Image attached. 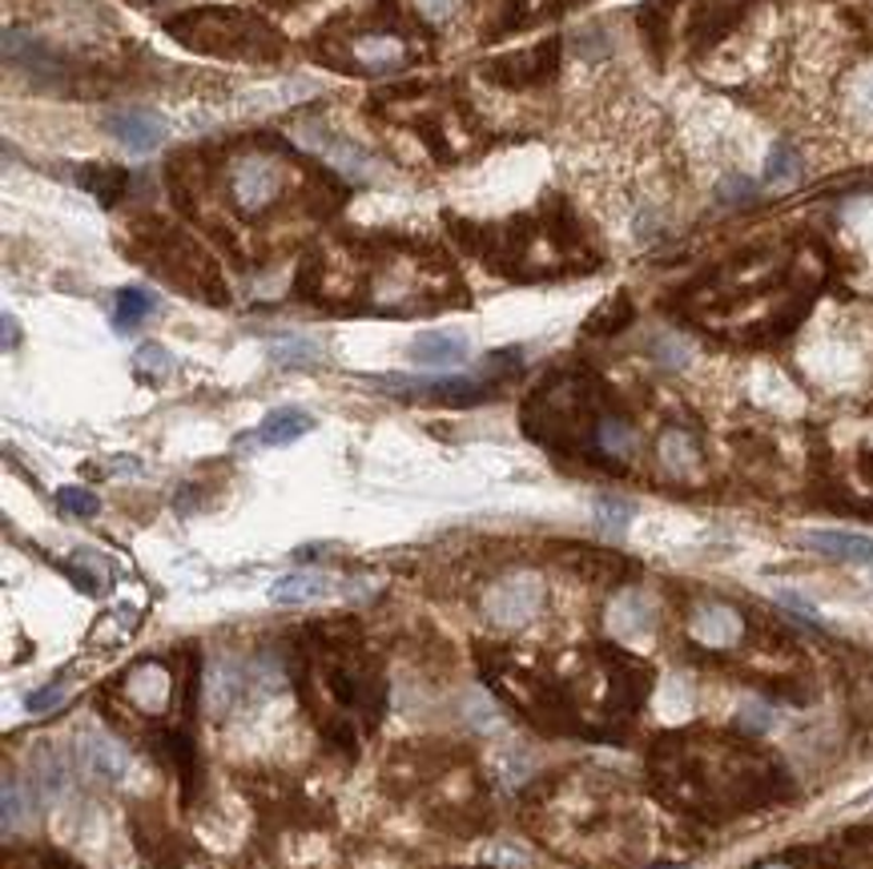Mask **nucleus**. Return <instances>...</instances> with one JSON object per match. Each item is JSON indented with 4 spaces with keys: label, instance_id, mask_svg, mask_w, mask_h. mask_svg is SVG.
<instances>
[{
    "label": "nucleus",
    "instance_id": "6e6552de",
    "mask_svg": "<svg viewBox=\"0 0 873 869\" xmlns=\"http://www.w3.org/2000/svg\"><path fill=\"white\" fill-rule=\"evenodd\" d=\"M467 338L463 334H451V331H423L415 334L411 343V358L419 367H455L467 358Z\"/></svg>",
    "mask_w": 873,
    "mask_h": 869
},
{
    "label": "nucleus",
    "instance_id": "c85d7f7f",
    "mask_svg": "<svg viewBox=\"0 0 873 869\" xmlns=\"http://www.w3.org/2000/svg\"><path fill=\"white\" fill-rule=\"evenodd\" d=\"M415 4H419L423 21H447V16L455 13V4H459V0H415Z\"/></svg>",
    "mask_w": 873,
    "mask_h": 869
},
{
    "label": "nucleus",
    "instance_id": "a211bd4d",
    "mask_svg": "<svg viewBox=\"0 0 873 869\" xmlns=\"http://www.w3.org/2000/svg\"><path fill=\"white\" fill-rule=\"evenodd\" d=\"M596 524L603 536H624L632 524V503L624 499H596Z\"/></svg>",
    "mask_w": 873,
    "mask_h": 869
},
{
    "label": "nucleus",
    "instance_id": "a878e982",
    "mask_svg": "<svg viewBox=\"0 0 873 869\" xmlns=\"http://www.w3.org/2000/svg\"><path fill=\"white\" fill-rule=\"evenodd\" d=\"M620 322H629V302H624V298H617V302H612V307H603L600 314H596V319H591V326H588V331H617Z\"/></svg>",
    "mask_w": 873,
    "mask_h": 869
},
{
    "label": "nucleus",
    "instance_id": "b1692460",
    "mask_svg": "<svg viewBox=\"0 0 873 869\" xmlns=\"http://www.w3.org/2000/svg\"><path fill=\"white\" fill-rule=\"evenodd\" d=\"M737 725L745 733H769L773 725H777V716H773V709L769 704H761V701H749L741 713H737Z\"/></svg>",
    "mask_w": 873,
    "mask_h": 869
},
{
    "label": "nucleus",
    "instance_id": "f3484780",
    "mask_svg": "<svg viewBox=\"0 0 873 869\" xmlns=\"http://www.w3.org/2000/svg\"><path fill=\"white\" fill-rule=\"evenodd\" d=\"M154 310V298L137 290V286H129V290H117V302H113V326L117 331H133L137 322L145 319Z\"/></svg>",
    "mask_w": 873,
    "mask_h": 869
},
{
    "label": "nucleus",
    "instance_id": "2eb2a0df",
    "mask_svg": "<svg viewBox=\"0 0 873 869\" xmlns=\"http://www.w3.org/2000/svg\"><path fill=\"white\" fill-rule=\"evenodd\" d=\"M596 443H600L603 455H612V460H629L632 451H636V431H632L624 419H600L596 422Z\"/></svg>",
    "mask_w": 873,
    "mask_h": 869
},
{
    "label": "nucleus",
    "instance_id": "393cba45",
    "mask_svg": "<svg viewBox=\"0 0 873 869\" xmlns=\"http://www.w3.org/2000/svg\"><path fill=\"white\" fill-rule=\"evenodd\" d=\"M25 809H28V793L21 789V797H16V777H9L4 781V833L16 830V813L25 818Z\"/></svg>",
    "mask_w": 873,
    "mask_h": 869
},
{
    "label": "nucleus",
    "instance_id": "423d86ee",
    "mask_svg": "<svg viewBox=\"0 0 873 869\" xmlns=\"http://www.w3.org/2000/svg\"><path fill=\"white\" fill-rule=\"evenodd\" d=\"M801 544L837 563H873V536L858 532H805Z\"/></svg>",
    "mask_w": 873,
    "mask_h": 869
},
{
    "label": "nucleus",
    "instance_id": "72a5a7b5",
    "mask_svg": "<svg viewBox=\"0 0 873 869\" xmlns=\"http://www.w3.org/2000/svg\"><path fill=\"white\" fill-rule=\"evenodd\" d=\"M769 869H785V866H769Z\"/></svg>",
    "mask_w": 873,
    "mask_h": 869
},
{
    "label": "nucleus",
    "instance_id": "1a4fd4ad",
    "mask_svg": "<svg viewBox=\"0 0 873 869\" xmlns=\"http://www.w3.org/2000/svg\"><path fill=\"white\" fill-rule=\"evenodd\" d=\"M81 765H85V773H93V777L117 781V777H125L129 753L113 741V737L89 733V737L81 741Z\"/></svg>",
    "mask_w": 873,
    "mask_h": 869
},
{
    "label": "nucleus",
    "instance_id": "aec40b11",
    "mask_svg": "<svg viewBox=\"0 0 873 869\" xmlns=\"http://www.w3.org/2000/svg\"><path fill=\"white\" fill-rule=\"evenodd\" d=\"M689 709H693V692H689L684 677H668L665 689H660V713H665L668 721H684Z\"/></svg>",
    "mask_w": 873,
    "mask_h": 869
},
{
    "label": "nucleus",
    "instance_id": "bb28decb",
    "mask_svg": "<svg viewBox=\"0 0 873 869\" xmlns=\"http://www.w3.org/2000/svg\"><path fill=\"white\" fill-rule=\"evenodd\" d=\"M656 355H660V362H665V367H684L689 346H684L681 338H660V343H656Z\"/></svg>",
    "mask_w": 873,
    "mask_h": 869
},
{
    "label": "nucleus",
    "instance_id": "ddd939ff",
    "mask_svg": "<svg viewBox=\"0 0 873 869\" xmlns=\"http://www.w3.org/2000/svg\"><path fill=\"white\" fill-rule=\"evenodd\" d=\"M307 141L314 145V150H322V154L331 157V162H338V166L347 169L350 178H359V174H367V169H371V157L359 154L350 141H338V138H331V133H322V129H307Z\"/></svg>",
    "mask_w": 873,
    "mask_h": 869
},
{
    "label": "nucleus",
    "instance_id": "f257e3e1",
    "mask_svg": "<svg viewBox=\"0 0 873 869\" xmlns=\"http://www.w3.org/2000/svg\"><path fill=\"white\" fill-rule=\"evenodd\" d=\"M166 33L178 45L193 52H214V57H250V61H274L283 52V37L266 21L242 13V9H190L174 16Z\"/></svg>",
    "mask_w": 873,
    "mask_h": 869
},
{
    "label": "nucleus",
    "instance_id": "2f4dec72",
    "mask_svg": "<svg viewBox=\"0 0 873 869\" xmlns=\"http://www.w3.org/2000/svg\"><path fill=\"white\" fill-rule=\"evenodd\" d=\"M271 4H295V0H271Z\"/></svg>",
    "mask_w": 873,
    "mask_h": 869
},
{
    "label": "nucleus",
    "instance_id": "7c9ffc66",
    "mask_svg": "<svg viewBox=\"0 0 873 869\" xmlns=\"http://www.w3.org/2000/svg\"><path fill=\"white\" fill-rule=\"evenodd\" d=\"M16 343V322H13V314H4V346H13Z\"/></svg>",
    "mask_w": 873,
    "mask_h": 869
},
{
    "label": "nucleus",
    "instance_id": "4be33fe9",
    "mask_svg": "<svg viewBox=\"0 0 873 869\" xmlns=\"http://www.w3.org/2000/svg\"><path fill=\"white\" fill-rule=\"evenodd\" d=\"M174 355H169L166 346H157V343H145L142 350H137V371L142 374H150V379H166V374H174Z\"/></svg>",
    "mask_w": 873,
    "mask_h": 869
},
{
    "label": "nucleus",
    "instance_id": "0eeeda50",
    "mask_svg": "<svg viewBox=\"0 0 873 869\" xmlns=\"http://www.w3.org/2000/svg\"><path fill=\"white\" fill-rule=\"evenodd\" d=\"M693 636L708 648H729L741 640V616L725 604H705L693 612Z\"/></svg>",
    "mask_w": 873,
    "mask_h": 869
},
{
    "label": "nucleus",
    "instance_id": "c756f323",
    "mask_svg": "<svg viewBox=\"0 0 873 869\" xmlns=\"http://www.w3.org/2000/svg\"><path fill=\"white\" fill-rule=\"evenodd\" d=\"M61 697H64V692H61V689H52V685H49V689L33 692V697H28L25 704H28V713H40V709H49V704H61Z\"/></svg>",
    "mask_w": 873,
    "mask_h": 869
},
{
    "label": "nucleus",
    "instance_id": "9d476101",
    "mask_svg": "<svg viewBox=\"0 0 873 869\" xmlns=\"http://www.w3.org/2000/svg\"><path fill=\"white\" fill-rule=\"evenodd\" d=\"M608 624H612V632H617L620 640H641L653 632L656 612H653V604H648V596H641V592H624V596L612 604Z\"/></svg>",
    "mask_w": 873,
    "mask_h": 869
},
{
    "label": "nucleus",
    "instance_id": "4468645a",
    "mask_svg": "<svg viewBox=\"0 0 873 869\" xmlns=\"http://www.w3.org/2000/svg\"><path fill=\"white\" fill-rule=\"evenodd\" d=\"M660 463H665L672 475H689L696 472L701 463V451H696V439L689 431H665L660 434Z\"/></svg>",
    "mask_w": 873,
    "mask_h": 869
},
{
    "label": "nucleus",
    "instance_id": "5701e85b",
    "mask_svg": "<svg viewBox=\"0 0 873 869\" xmlns=\"http://www.w3.org/2000/svg\"><path fill=\"white\" fill-rule=\"evenodd\" d=\"M57 508L85 520V515H97V508H101V503H97V496H93V491H85V487H61V491H57Z\"/></svg>",
    "mask_w": 873,
    "mask_h": 869
},
{
    "label": "nucleus",
    "instance_id": "cd10ccee",
    "mask_svg": "<svg viewBox=\"0 0 873 869\" xmlns=\"http://www.w3.org/2000/svg\"><path fill=\"white\" fill-rule=\"evenodd\" d=\"M720 198H725V202H749V198H757V186L749 178H729L720 186Z\"/></svg>",
    "mask_w": 873,
    "mask_h": 869
},
{
    "label": "nucleus",
    "instance_id": "6ab92c4d",
    "mask_svg": "<svg viewBox=\"0 0 873 869\" xmlns=\"http://www.w3.org/2000/svg\"><path fill=\"white\" fill-rule=\"evenodd\" d=\"M801 174V157H797L793 145H777L769 157H765V186H785Z\"/></svg>",
    "mask_w": 873,
    "mask_h": 869
},
{
    "label": "nucleus",
    "instance_id": "473e14b6",
    "mask_svg": "<svg viewBox=\"0 0 873 869\" xmlns=\"http://www.w3.org/2000/svg\"><path fill=\"white\" fill-rule=\"evenodd\" d=\"M653 869H684V866H653Z\"/></svg>",
    "mask_w": 873,
    "mask_h": 869
},
{
    "label": "nucleus",
    "instance_id": "dca6fc26",
    "mask_svg": "<svg viewBox=\"0 0 873 869\" xmlns=\"http://www.w3.org/2000/svg\"><path fill=\"white\" fill-rule=\"evenodd\" d=\"M81 181H85V190L89 193H97V202L101 205H113L117 198L125 193L129 174L117 166H89V169H81Z\"/></svg>",
    "mask_w": 873,
    "mask_h": 869
},
{
    "label": "nucleus",
    "instance_id": "39448f33",
    "mask_svg": "<svg viewBox=\"0 0 873 869\" xmlns=\"http://www.w3.org/2000/svg\"><path fill=\"white\" fill-rule=\"evenodd\" d=\"M536 604H540V584L531 575H519V580H507L491 592L488 612L503 624H524L527 616L536 612Z\"/></svg>",
    "mask_w": 873,
    "mask_h": 869
},
{
    "label": "nucleus",
    "instance_id": "412c9836",
    "mask_svg": "<svg viewBox=\"0 0 873 869\" xmlns=\"http://www.w3.org/2000/svg\"><path fill=\"white\" fill-rule=\"evenodd\" d=\"M322 350L310 338H286V343L274 346V362H283V367H310V362H319Z\"/></svg>",
    "mask_w": 873,
    "mask_h": 869
},
{
    "label": "nucleus",
    "instance_id": "20e7f679",
    "mask_svg": "<svg viewBox=\"0 0 873 869\" xmlns=\"http://www.w3.org/2000/svg\"><path fill=\"white\" fill-rule=\"evenodd\" d=\"M109 133H113L129 154H150L166 141V121L150 109H117L109 117Z\"/></svg>",
    "mask_w": 873,
    "mask_h": 869
},
{
    "label": "nucleus",
    "instance_id": "9b49d317",
    "mask_svg": "<svg viewBox=\"0 0 873 869\" xmlns=\"http://www.w3.org/2000/svg\"><path fill=\"white\" fill-rule=\"evenodd\" d=\"M310 427H314V419H310V415H302V410H295V407H283V410H271V415L262 419V427H258V439H262L266 448H286V443L302 439Z\"/></svg>",
    "mask_w": 873,
    "mask_h": 869
},
{
    "label": "nucleus",
    "instance_id": "7ed1b4c3",
    "mask_svg": "<svg viewBox=\"0 0 873 869\" xmlns=\"http://www.w3.org/2000/svg\"><path fill=\"white\" fill-rule=\"evenodd\" d=\"M555 69H560V37H548L536 49L507 52L500 61H488L483 64V78L503 85V90H527V85L552 81Z\"/></svg>",
    "mask_w": 873,
    "mask_h": 869
},
{
    "label": "nucleus",
    "instance_id": "f03ea898",
    "mask_svg": "<svg viewBox=\"0 0 873 869\" xmlns=\"http://www.w3.org/2000/svg\"><path fill=\"white\" fill-rule=\"evenodd\" d=\"M286 190H290V174L271 154H234L226 166V193L246 217L266 214L274 202H283Z\"/></svg>",
    "mask_w": 873,
    "mask_h": 869
},
{
    "label": "nucleus",
    "instance_id": "f8f14e48",
    "mask_svg": "<svg viewBox=\"0 0 873 869\" xmlns=\"http://www.w3.org/2000/svg\"><path fill=\"white\" fill-rule=\"evenodd\" d=\"M326 592H331V580L322 572H290L271 588V600L274 604H310V600H322Z\"/></svg>",
    "mask_w": 873,
    "mask_h": 869
}]
</instances>
